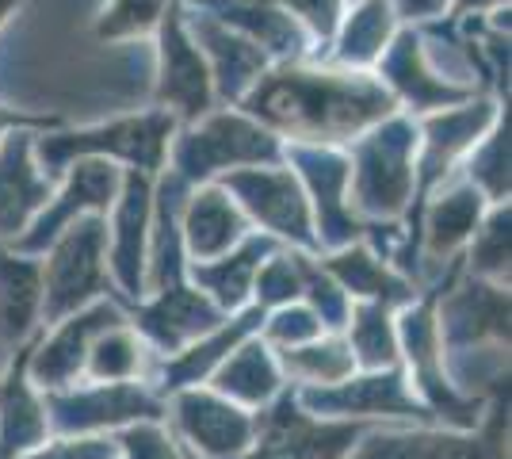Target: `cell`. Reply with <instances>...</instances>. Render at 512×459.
<instances>
[{
  "label": "cell",
  "instance_id": "obj_1",
  "mask_svg": "<svg viewBox=\"0 0 512 459\" xmlns=\"http://www.w3.org/2000/svg\"><path fill=\"white\" fill-rule=\"evenodd\" d=\"M279 142L348 146L352 138L390 119L398 104L375 73L329 62H279L237 104Z\"/></svg>",
  "mask_w": 512,
  "mask_h": 459
},
{
  "label": "cell",
  "instance_id": "obj_2",
  "mask_svg": "<svg viewBox=\"0 0 512 459\" xmlns=\"http://www.w3.org/2000/svg\"><path fill=\"white\" fill-rule=\"evenodd\" d=\"M348 203L360 222H402L417 192V119L394 111L348 146Z\"/></svg>",
  "mask_w": 512,
  "mask_h": 459
},
{
  "label": "cell",
  "instance_id": "obj_3",
  "mask_svg": "<svg viewBox=\"0 0 512 459\" xmlns=\"http://www.w3.org/2000/svg\"><path fill=\"white\" fill-rule=\"evenodd\" d=\"M180 131V123L169 111L150 108L142 115L107 119L85 131H43L35 134V161L46 180L58 184V176L73 161H111L119 169L157 176L169 161V146Z\"/></svg>",
  "mask_w": 512,
  "mask_h": 459
},
{
  "label": "cell",
  "instance_id": "obj_4",
  "mask_svg": "<svg viewBox=\"0 0 512 459\" xmlns=\"http://www.w3.org/2000/svg\"><path fill=\"white\" fill-rule=\"evenodd\" d=\"M260 165H283V142L237 108H214L199 123L180 127L165 161V169H172L188 188Z\"/></svg>",
  "mask_w": 512,
  "mask_h": 459
},
{
  "label": "cell",
  "instance_id": "obj_5",
  "mask_svg": "<svg viewBox=\"0 0 512 459\" xmlns=\"http://www.w3.org/2000/svg\"><path fill=\"white\" fill-rule=\"evenodd\" d=\"M39 261H43V326H54L100 299H115V287L107 276V215L73 222Z\"/></svg>",
  "mask_w": 512,
  "mask_h": 459
},
{
  "label": "cell",
  "instance_id": "obj_6",
  "mask_svg": "<svg viewBox=\"0 0 512 459\" xmlns=\"http://www.w3.org/2000/svg\"><path fill=\"white\" fill-rule=\"evenodd\" d=\"M46 421L62 437H107L138 421H161L165 398L150 383H73L43 394Z\"/></svg>",
  "mask_w": 512,
  "mask_h": 459
},
{
  "label": "cell",
  "instance_id": "obj_7",
  "mask_svg": "<svg viewBox=\"0 0 512 459\" xmlns=\"http://www.w3.org/2000/svg\"><path fill=\"white\" fill-rule=\"evenodd\" d=\"M283 165L299 176L310 215L314 238L321 253H337L344 245H356L367 234V222L356 219L348 203V153L344 146H314V142H283Z\"/></svg>",
  "mask_w": 512,
  "mask_h": 459
},
{
  "label": "cell",
  "instance_id": "obj_8",
  "mask_svg": "<svg viewBox=\"0 0 512 459\" xmlns=\"http://www.w3.org/2000/svg\"><path fill=\"white\" fill-rule=\"evenodd\" d=\"M234 203L245 211V219L256 234H268L287 249H299L318 257V238H314V215L302 192L299 176L287 165H260V169H237V173L218 180Z\"/></svg>",
  "mask_w": 512,
  "mask_h": 459
},
{
  "label": "cell",
  "instance_id": "obj_9",
  "mask_svg": "<svg viewBox=\"0 0 512 459\" xmlns=\"http://www.w3.org/2000/svg\"><path fill=\"white\" fill-rule=\"evenodd\" d=\"M501 100L493 92H478L467 104L432 111L417 119V192H413V207L409 215L425 203L440 184H448L459 173V165L467 161V153L482 142V134L490 131L501 119ZM406 215V219H409Z\"/></svg>",
  "mask_w": 512,
  "mask_h": 459
},
{
  "label": "cell",
  "instance_id": "obj_10",
  "mask_svg": "<svg viewBox=\"0 0 512 459\" xmlns=\"http://www.w3.org/2000/svg\"><path fill=\"white\" fill-rule=\"evenodd\" d=\"M363 425L329 421L299 406L291 387H283L272 406L256 414V440L241 459H348Z\"/></svg>",
  "mask_w": 512,
  "mask_h": 459
},
{
  "label": "cell",
  "instance_id": "obj_11",
  "mask_svg": "<svg viewBox=\"0 0 512 459\" xmlns=\"http://www.w3.org/2000/svg\"><path fill=\"white\" fill-rule=\"evenodd\" d=\"M119 188H123V169L119 165H111V161H73L58 176V184L46 199V207L35 215V222L12 241V249L23 257H43L73 222L88 219V215H107L119 199Z\"/></svg>",
  "mask_w": 512,
  "mask_h": 459
},
{
  "label": "cell",
  "instance_id": "obj_12",
  "mask_svg": "<svg viewBox=\"0 0 512 459\" xmlns=\"http://www.w3.org/2000/svg\"><path fill=\"white\" fill-rule=\"evenodd\" d=\"M157 43V85H153V104L161 111H169L180 127L199 123L203 115H211L218 108L211 85V69L203 62L199 46L188 35L184 23V8L180 0H172V8L165 12V20L153 35Z\"/></svg>",
  "mask_w": 512,
  "mask_h": 459
},
{
  "label": "cell",
  "instance_id": "obj_13",
  "mask_svg": "<svg viewBox=\"0 0 512 459\" xmlns=\"http://www.w3.org/2000/svg\"><path fill=\"white\" fill-rule=\"evenodd\" d=\"M299 406L314 417L329 421H421L428 425L432 414L421 406V398L409 387L402 364L383 372H356L337 387L325 391H295Z\"/></svg>",
  "mask_w": 512,
  "mask_h": 459
},
{
  "label": "cell",
  "instance_id": "obj_14",
  "mask_svg": "<svg viewBox=\"0 0 512 459\" xmlns=\"http://www.w3.org/2000/svg\"><path fill=\"white\" fill-rule=\"evenodd\" d=\"M153 180L157 176L123 169V188L107 211V276L123 303L146 299V249H150Z\"/></svg>",
  "mask_w": 512,
  "mask_h": 459
},
{
  "label": "cell",
  "instance_id": "obj_15",
  "mask_svg": "<svg viewBox=\"0 0 512 459\" xmlns=\"http://www.w3.org/2000/svg\"><path fill=\"white\" fill-rule=\"evenodd\" d=\"M119 322H127L119 303L100 299V303L85 306L62 322H54V326H46L43 337L27 345V379L35 383V391H65V387L81 383L92 341Z\"/></svg>",
  "mask_w": 512,
  "mask_h": 459
},
{
  "label": "cell",
  "instance_id": "obj_16",
  "mask_svg": "<svg viewBox=\"0 0 512 459\" xmlns=\"http://www.w3.org/2000/svg\"><path fill=\"white\" fill-rule=\"evenodd\" d=\"M165 410H172L176 433L199 459H241L253 448L256 414L214 394L211 387H188V391L169 394Z\"/></svg>",
  "mask_w": 512,
  "mask_h": 459
},
{
  "label": "cell",
  "instance_id": "obj_17",
  "mask_svg": "<svg viewBox=\"0 0 512 459\" xmlns=\"http://www.w3.org/2000/svg\"><path fill=\"white\" fill-rule=\"evenodd\" d=\"M180 8H184V23H188V35H192V43L199 46V54H203V62L211 69V85H214V100L222 104V108H237L253 85L272 69V58L253 46L245 35H237L230 31L226 23H218L214 16H207L203 8H192V4H184L180 0Z\"/></svg>",
  "mask_w": 512,
  "mask_h": 459
},
{
  "label": "cell",
  "instance_id": "obj_18",
  "mask_svg": "<svg viewBox=\"0 0 512 459\" xmlns=\"http://www.w3.org/2000/svg\"><path fill=\"white\" fill-rule=\"evenodd\" d=\"M371 73L394 96L398 111H406L413 119L455 108V104H467L470 96H478V92L455 88L444 77L432 73V66L425 62V46H421V31L417 27H398V35L390 39V46L383 50V58L375 62Z\"/></svg>",
  "mask_w": 512,
  "mask_h": 459
},
{
  "label": "cell",
  "instance_id": "obj_19",
  "mask_svg": "<svg viewBox=\"0 0 512 459\" xmlns=\"http://www.w3.org/2000/svg\"><path fill=\"white\" fill-rule=\"evenodd\" d=\"M226 318L230 314H222L199 287L184 280V284H172L165 291H157V295H146L142 303L134 306V322L130 326L150 345L157 360H165V356H176L180 349H188L199 337H207Z\"/></svg>",
  "mask_w": 512,
  "mask_h": 459
},
{
  "label": "cell",
  "instance_id": "obj_20",
  "mask_svg": "<svg viewBox=\"0 0 512 459\" xmlns=\"http://www.w3.org/2000/svg\"><path fill=\"white\" fill-rule=\"evenodd\" d=\"M260 326H264V310L249 303L245 310L230 314L218 329H211L207 337L192 341L188 349H180L176 356L157 360V364H153V375H150V387L165 398V394L211 383V375L222 368V360H226L241 341H249L253 333H260Z\"/></svg>",
  "mask_w": 512,
  "mask_h": 459
},
{
  "label": "cell",
  "instance_id": "obj_21",
  "mask_svg": "<svg viewBox=\"0 0 512 459\" xmlns=\"http://www.w3.org/2000/svg\"><path fill=\"white\" fill-rule=\"evenodd\" d=\"M192 8H203L207 16L218 23H226L230 31L245 35L253 46H260L272 66L279 62H306L314 54L310 35L302 31V23L295 16H287L272 0H184Z\"/></svg>",
  "mask_w": 512,
  "mask_h": 459
},
{
  "label": "cell",
  "instance_id": "obj_22",
  "mask_svg": "<svg viewBox=\"0 0 512 459\" xmlns=\"http://www.w3.org/2000/svg\"><path fill=\"white\" fill-rule=\"evenodd\" d=\"M35 134L16 131L0 142V245H12L54 192L35 161Z\"/></svg>",
  "mask_w": 512,
  "mask_h": 459
},
{
  "label": "cell",
  "instance_id": "obj_23",
  "mask_svg": "<svg viewBox=\"0 0 512 459\" xmlns=\"http://www.w3.org/2000/svg\"><path fill=\"white\" fill-rule=\"evenodd\" d=\"M180 234H184L188 264H199L230 253L253 234V226L234 203V196L214 180V184H199L188 192L184 211H180Z\"/></svg>",
  "mask_w": 512,
  "mask_h": 459
},
{
  "label": "cell",
  "instance_id": "obj_24",
  "mask_svg": "<svg viewBox=\"0 0 512 459\" xmlns=\"http://www.w3.org/2000/svg\"><path fill=\"white\" fill-rule=\"evenodd\" d=\"M276 249H279L276 238L256 234L253 230V234L241 241V245H234L230 253H222V257H214V261L188 264V284L199 287L222 314H237V310H245V306L253 303L256 272H260V264L268 261Z\"/></svg>",
  "mask_w": 512,
  "mask_h": 459
},
{
  "label": "cell",
  "instance_id": "obj_25",
  "mask_svg": "<svg viewBox=\"0 0 512 459\" xmlns=\"http://www.w3.org/2000/svg\"><path fill=\"white\" fill-rule=\"evenodd\" d=\"M318 264L333 276V284L348 295V303H383V306L402 310V306H409L421 295L413 280H406L402 272H394V268H390L375 249H367L363 241L344 245L337 253H321Z\"/></svg>",
  "mask_w": 512,
  "mask_h": 459
},
{
  "label": "cell",
  "instance_id": "obj_26",
  "mask_svg": "<svg viewBox=\"0 0 512 459\" xmlns=\"http://www.w3.org/2000/svg\"><path fill=\"white\" fill-rule=\"evenodd\" d=\"M31 345V341H27ZM27 345L0 375V459H20L50 437L43 394L27 379Z\"/></svg>",
  "mask_w": 512,
  "mask_h": 459
},
{
  "label": "cell",
  "instance_id": "obj_27",
  "mask_svg": "<svg viewBox=\"0 0 512 459\" xmlns=\"http://www.w3.org/2000/svg\"><path fill=\"white\" fill-rule=\"evenodd\" d=\"M283 372H279L276 352L260 341V333H253L249 341H241L226 360L222 368L211 375V391L230 398L234 406L249 410V414H260L264 406H272L279 394H283Z\"/></svg>",
  "mask_w": 512,
  "mask_h": 459
},
{
  "label": "cell",
  "instance_id": "obj_28",
  "mask_svg": "<svg viewBox=\"0 0 512 459\" xmlns=\"http://www.w3.org/2000/svg\"><path fill=\"white\" fill-rule=\"evenodd\" d=\"M43 326V261L0 245V341L27 345Z\"/></svg>",
  "mask_w": 512,
  "mask_h": 459
},
{
  "label": "cell",
  "instance_id": "obj_29",
  "mask_svg": "<svg viewBox=\"0 0 512 459\" xmlns=\"http://www.w3.org/2000/svg\"><path fill=\"white\" fill-rule=\"evenodd\" d=\"M398 16L390 8V0H360V4H348L341 27L333 35V43L325 50L321 62L341 69H360L371 73L375 62L383 58V50L390 46V39L398 35Z\"/></svg>",
  "mask_w": 512,
  "mask_h": 459
},
{
  "label": "cell",
  "instance_id": "obj_30",
  "mask_svg": "<svg viewBox=\"0 0 512 459\" xmlns=\"http://www.w3.org/2000/svg\"><path fill=\"white\" fill-rule=\"evenodd\" d=\"M348 459H505L501 456V425L490 440L459 437V433H379L352 448Z\"/></svg>",
  "mask_w": 512,
  "mask_h": 459
},
{
  "label": "cell",
  "instance_id": "obj_31",
  "mask_svg": "<svg viewBox=\"0 0 512 459\" xmlns=\"http://www.w3.org/2000/svg\"><path fill=\"white\" fill-rule=\"evenodd\" d=\"M276 360L279 372H283V383L291 391H325V387H337V383L360 372L356 356H352L341 333H321L318 341H310V345L276 352Z\"/></svg>",
  "mask_w": 512,
  "mask_h": 459
},
{
  "label": "cell",
  "instance_id": "obj_32",
  "mask_svg": "<svg viewBox=\"0 0 512 459\" xmlns=\"http://www.w3.org/2000/svg\"><path fill=\"white\" fill-rule=\"evenodd\" d=\"M153 364L157 356L150 352V345L134 333L130 322H119L92 341L85 379L88 383H150Z\"/></svg>",
  "mask_w": 512,
  "mask_h": 459
},
{
  "label": "cell",
  "instance_id": "obj_33",
  "mask_svg": "<svg viewBox=\"0 0 512 459\" xmlns=\"http://www.w3.org/2000/svg\"><path fill=\"white\" fill-rule=\"evenodd\" d=\"M394 314L398 310L383 303H352L341 337L348 341L360 372H383V368H398L402 364Z\"/></svg>",
  "mask_w": 512,
  "mask_h": 459
},
{
  "label": "cell",
  "instance_id": "obj_34",
  "mask_svg": "<svg viewBox=\"0 0 512 459\" xmlns=\"http://www.w3.org/2000/svg\"><path fill=\"white\" fill-rule=\"evenodd\" d=\"M509 222V203H490V211L482 215L474 238L463 249V272L467 276L509 287Z\"/></svg>",
  "mask_w": 512,
  "mask_h": 459
},
{
  "label": "cell",
  "instance_id": "obj_35",
  "mask_svg": "<svg viewBox=\"0 0 512 459\" xmlns=\"http://www.w3.org/2000/svg\"><path fill=\"white\" fill-rule=\"evenodd\" d=\"M455 176L474 184L486 203H509V111H501V119L482 134Z\"/></svg>",
  "mask_w": 512,
  "mask_h": 459
},
{
  "label": "cell",
  "instance_id": "obj_36",
  "mask_svg": "<svg viewBox=\"0 0 512 459\" xmlns=\"http://www.w3.org/2000/svg\"><path fill=\"white\" fill-rule=\"evenodd\" d=\"M306 261H310V253L279 245L276 253L260 264V272H256L253 306H260V310L268 314V310H279V306H287V303H302V291H306Z\"/></svg>",
  "mask_w": 512,
  "mask_h": 459
},
{
  "label": "cell",
  "instance_id": "obj_37",
  "mask_svg": "<svg viewBox=\"0 0 512 459\" xmlns=\"http://www.w3.org/2000/svg\"><path fill=\"white\" fill-rule=\"evenodd\" d=\"M172 0H107L104 12L96 16V39L104 43H130V39H150L165 20Z\"/></svg>",
  "mask_w": 512,
  "mask_h": 459
},
{
  "label": "cell",
  "instance_id": "obj_38",
  "mask_svg": "<svg viewBox=\"0 0 512 459\" xmlns=\"http://www.w3.org/2000/svg\"><path fill=\"white\" fill-rule=\"evenodd\" d=\"M321 333H325V326H321V318L310 306L287 303V306H279V310H268V314H264L260 341L272 352H287V349H299V345L318 341Z\"/></svg>",
  "mask_w": 512,
  "mask_h": 459
},
{
  "label": "cell",
  "instance_id": "obj_39",
  "mask_svg": "<svg viewBox=\"0 0 512 459\" xmlns=\"http://www.w3.org/2000/svg\"><path fill=\"white\" fill-rule=\"evenodd\" d=\"M272 4H279L287 16H295V20L302 23V31L310 35V43H314L310 62H321V58H325V50H329L337 27H341V20H344V12H348L344 0H272Z\"/></svg>",
  "mask_w": 512,
  "mask_h": 459
},
{
  "label": "cell",
  "instance_id": "obj_40",
  "mask_svg": "<svg viewBox=\"0 0 512 459\" xmlns=\"http://www.w3.org/2000/svg\"><path fill=\"white\" fill-rule=\"evenodd\" d=\"M115 452L123 459H184L180 444L161 421H138L119 433Z\"/></svg>",
  "mask_w": 512,
  "mask_h": 459
},
{
  "label": "cell",
  "instance_id": "obj_41",
  "mask_svg": "<svg viewBox=\"0 0 512 459\" xmlns=\"http://www.w3.org/2000/svg\"><path fill=\"white\" fill-rule=\"evenodd\" d=\"M20 459H115V444L107 437H58Z\"/></svg>",
  "mask_w": 512,
  "mask_h": 459
},
{
  "label": "cell",
  "instance_id": "obj_42",
  "mask_svg": "<svg viewBox=\"0 0 512 459\" xmlns=\"http://www.w3.org/2000/svg\"><path fill=\"white\" fill-rule=\"evenodd\" d=\"M16 131H62V119L58 115H35V111H23V108H8L0 104V142L8 134Z\"/></svg>",
  "mask_w": 512,
  "mask_h": 459
},
{
  "label": "cell",
  "instance_id": "obj_43",
  "mask_svg": "<svg viewBox=\"0 0 512 459\" xmlns=\"http://www.w3.org/2000/svg\"><path fill=\"white\" fill-rule=\"evenodd\" d=\"M390 8L402 27H425L448 16L451 0H390Z\"/></svg>",
  "mask_w": 512,
  "mask_h": 459
},
{
  "label": "cell",
  "instance_id": "obj_44",
  "mask_svg": "<svg viewBox=\"0 0 512 459\" xmlns=\"http://www.w3.org/2000/svg\"><path fill=\"white\" fill-rule=\"evenodd\" d=\"M497 8H509V0H451L448 20H467V16H490Z\"/></svg>",
  "mask_w": 512,
  "mask_h": 459
},
{
  "label": "cell",
  "instance_id": "obj_45",
  "mask_svg": "<svg viewBox=\"0 0 512 459\" xmlns=\"http://www.w3.org/2000/svg\"><path fill=\"white\" fill-rule=\"evenodd\" d=\"M23 0H0V27L8 23V16H16V8H20Z\"/></svg>",
  "mask_w": 512,
  "mask_h": 459
},
{
  "label": "cell",
  "instance_id": "obj_46",
  "mask_svg": "<svg viewBox=\"0 0 512 459\" xmlns=\"http://www.w3.org/2000/svg\"><path fill=\"white\" fill-rule=\"evenodd\" d=\"M8 349H12V345H4V341H0V375H4V368H8V360H12V356H8Z\"/></svg>",
  "mask_w": 512,
  "mask_h": 459
},
{
  "label": "cell",
  "instance_id": "obj_47",
  "mask_svg": "<svg viewBox=\"0 0 512 459\" xmlns=\"http://www.w3.org/2000/svg\"><path fill=\"white\" fill-rule=\"evenodd\" d=\"M344 4H360V0H344Z\"/></svg>",
  "mask_w": 512,
  "mask_h": 459
}]
</instances>
